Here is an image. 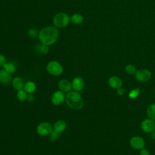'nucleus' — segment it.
Returning <instances> with one entry per match:
<instances>
[{"label":"nucleus","mask_w":155,"mask_h":155,"mask_svg":"<svg viewBox=\"0 0 155 155\" xmlns=\"http://www.w3.org/2000/svg\"><path fill=\"white\" fill-rule=\"evenodd\" d=\"M59 37L58 29L53 26L48 25L39 30L38 38L41 44L50 45L54 44Z\"/></svg>","instance_id":"f257e3e1"},{"label":"nucleus","mask_w":155,"mask_h":155,"mask_svg":"<svg viewBox=\"0 0 155 155\" xmlns=\"http://www.w3.org/2000/svg\"><path fill=\"white\" fill-rule=\"evenodd\" d=\"M65 103L70 108L75 110L82 109L84 106V101L82 96L78 91H70L65 96Z\"/></svg>","instance_id":"f03ea898"},{"label":"nucleus","mask_w":155,"mask_h":155,"mask_svg":"<svg viewBox=\"0 0 155 155\" xmlns=\"http://www.w3.org/2000/svg\"><path fill=\"white\" fill-rule=\"evenodd\" d=\"M70 22V17L68 14L60 12L54 15L53 19V22L54 26L58 28H63L68 25Z\"/></svg>","instance_id":"7ed1b4c3"},{"label":"nucleus","mask_w":155,"mask_h":155,"mask_svg":"<svg viewBox=\"0 0 155 155\" xmlns=\"http://www.w3.org/2000/svg\"><path fill=\"white\" fill-rule=\"evenodd\" d=\"M46 70L52 76H58L63 72V67L61 64L56 61H51L46 65Z\"/></svg>","instance_id":"20e7f679"},{"label":"nucleus","mask_w":155,"mask_h":155,"mask_svg":"<svg viewBox=\"0 0 155 155\" xmlns=\"http://www.w3.org/2000/svg\"><path fill=\"white\" fill-rule=\"evenodd\" d=\"M53 131V126L48 122L40 123L36 127V133L41 136H48Z\"/></svg>","instance_id":"39448f33"},{"label":"nucleus","mask_w":155,"mask_h":155,"mask_svg":"<svg viewBox=\"0 0 155 155\" xmlns=\"http://www.w3.org/2000/svg\"><path fill=\"white\" fill-rule=\"evenodd\" d=\"M136 79L141 82L148 81L151 78V73L148 69H140L136 71L134 74Z\"/></svg>","instance_id":"423d86ee"},{"label":"nucleus","mask_w":155,"mask_h":155,"mask_svg":"<svg viewBox=\"0 0 155 155\" xmlns=\"http://www.w3.org/2000/svg\"><path fill=\"white\" fill-rule=\"evenodd\" d=\"M65 96L64 92L61 90H57L52 94L51 96V102L54 105H61L65 101Z\"/></svg>","instance_id":"0eeeda50"},{"label":"nucleus","mask_w":155,"mask_h":155,"mask_svg":"<svg viewBox=\"0 0 155 155\" xmlns=\"http://www.w3.org/2000/svg\"><path fill=\"white\" fill-rule=\"evenodd\" d=\"M130 144L132 148L136 150H141L145 147V142L143 139L140 136H136L131 138Z\"/></svg>","instance_id":"6e6552de"},{"label":"nucleus","mask_w":155,"mask_h":155,"mask_svg":"<svg viewBox=\"0 0 155 155\" xmlns=\"http://www.w3.org/2000/svg\"><path fill=\"white\" fill-rule=\"evenodd\" d=\"M140 127L143 131L147 133H153L155 130L154 120L150 118L145 119L142 122Z\"/></svg>","instance_id":"1a4fd4ad"},{"label":"nucleus","mask_w":155,"mask_h":155,"mask_svg":"<svg viewBox=\"0 0 155 155\" xmlns=\"http://www.w3.org/2000/svg\"><path fill=\"white\" fill-rule=\"evenodd\" d=\"M72 89L75 91H81L85 86L84 79L80 76H76L71 81Z\"/></svg>","instance_id":"9d476101"},{"label":"nucleus","mask_w":155,"mask_h":155,"mask_svg":"<svg viewBox=\"0 0 155 155\" xmlns=\"http://www.w3.org/2000/svg\"><path fill=\"white\" fill-rule=\"evenodd\" d=\"M58 88L59 90L64 93H68L72 89L71 82L67 79H61L58 82Z\"/></svg>","instance_id":"9b49d317"},{"label":"nucleus","mask_w":155,"mask_h":155,"mask_svg":"<svg viewBox=\"0 0 155 155\" xmlns=\"http://www.w3.org/2000/svg\"><path fill=\"white\" fill-rule=\"evenodd\" d=\"M108 83L110 87L114 89H117L121 87L122 85V81L121 79L116 76L110 77L108 79Z\"/></svg>","instance_id":"f8f14e48"},{"label":"nucleus","mask_w":155,"mask_h":155,"mask_svg":"<svg viewBox=\"0 0 155 155\" xmlns=\"http://www.w3.org/2000/svg\"><path fill=\"white\" fill-rule=\"evenodd\" d=\"M67 128V123L64 120H58L53 125V130L59 133H62Z\"/></svg>","instance_id":"ddd939ff"},{"label":"nucleus","mask_w":155,"mask_h":155,"mask_svg":"<svg viewBox=\"0 0 155 155\" xmlns=\"http://www.w3.org/2000/svg\"><path fill=\"white\" fill-rule=\"evenodd\" d=\"M12 81L11 74L7 72L4 69L0 70V82L4 84H8Z\"/></svg>","instance_id":"4468645a"},{"label":"nucleus","mask_w":155,"mask_h":155,"mask_svg":"<svg viewBox=\"0 0 155 155\" xmlns=\"http://www.w3.org/2000/svg\"><path fill=\"white\" fill-rule=\"evenodd\" d=\"M12 85H13V88L15 89H16V90H22L24 88V81L22 78L19 77V76L15 77L12 79Z\"/></svg>","instance_id":"2eb2a0df"},{"label":"nucleus","mask_w":155,"mask_h":155,"mask_svg":"<svg viewBox=\"0 0 155 155\" xmlns=\"http://www.w3.org/2000/svg\"><path fill=\"white\" fill-rule=\"evenodd\" d=\"M28 94L33 93L36 90V84L31 81H27L24 84V88H23Z\"/></svg>","instance_id":"dca6fc26"},{"label":"nucleus","mask_w":155,"mask_h":155,"mask_svg":"<svg viewBox=\"0 0 155 155\" xmlns=\"http://www.w3.org/2000/svg\"><path fill=\"white\" fill-rule=\"evenodd\" d=\"M84 18L83 15H81V13H74L70 17V21L73 24H76V25H79L82 23V22L84 21Z\"/></svg>","instance_id":"f3484780"},{"label":"nucleus","mask_w":155,"mask_h":155,"mask_svg":"<svg viewBox=\"0 0 155 155\" xmlns=\"http://www.w3.org/2000/svg\"><path fill=\"white\" fill-rule=\"evenodd\" d=\"M3 68L8 73L13 74L16 71V67L15 65L12 62H6V64L4 65Z\"/></svg>","instance_id":"a211bd4d"},{"label":"nucleus","mask_w":155,"mask_h":155,"mask_svg":"<svg viewBox=\"0 0 155 155\" xmlns=\"http://www.w3.org/2000/svg\"><path fill=\"white\" fill-rule=\"evenodd\" d=\"M147 113L150 119L155 120V104H152L148 106Z\"/></svg>","instance_id":"6ab92c4d"},{"label":"nucleus","mask_w":155,"mask_h":155,"mask_svg":"<svg viewBox=\"0 0 155 155\" xmlns=\"http://www.w3.org/2000/svg\"><path fill=\"white\" fill-rule=\"evenodd\" d=\"M27 95H28V93L24 89L18 90L16 93V97L21 102H24L26 101Z\"/></svg>","instance_id":"aec40b11"},{"label":"nucleus","mask_w":155,"mask_h":155,"mask_svg":"<svg viewBox=\"0 0 155 155\" xmlns=\"http://www.w3.org/2000/svg\"><path fill=\"white\" fill-rule=\"evenodd\" d=\"M49 45H45V44H41L38 45L37 50L39 51V52L43 54H47L49 51Z\"/></svg>","instance_id":"412c9836"},{"label":"nucleus","mask_w":155,"mask_h":155,"mask_svg":"<svg viewBox=\"0 0 155 155\" xmlns=\"http://www.w3.org/2000/svg\"><path fill=\"white\" fill-rule=\"evenodd\" d=\"M125 71L127 74H130V75H132V74H134L136 71H137L136 70V68L135 66H134L133 65H131V64H128L127 65L125 68Z\"/></svg>","instance_id":"4be33fe9"},{"label":"nucleus","mask_w":155,"mask_h":155,"mask_svg":"<svg viewBox=\"0 0 155 155\" xmlns=\"http://www.w3.org/2000/svg\"><path fill=\"white\" fill-rule=\"evenodd\" d=\"M140 93V90L138 88H134L131 90L129 93H128V96L131 99H134L136 98Z\"/></svg>","instance_id":"5701e85b"},{"label":"nucleus","mask_w":155,"mask_h":155,"mask_svg":"<svg viewBox=\"0 0 155 155\" xmlns=\"http://www.w3.org/2000/svg\"><path fill=\"white\" fill-rule=\"evenodd\" d=\"M48 136L49 140L50 141H54L59 137V133L53 130V131Z\"/></svg>","instance_id":"b1692460"},{"label":"nucleus","mask_w":155,"mask_h":155,"mask_svg":"<svg viewBox=\"0 0 155 155\" xmlns=\"http://www.w3.org/2000/svg\"><path fill=\"white\" fill-rule=\"evenodd\" d=\"M28 34L30 38H35L38 36L39 31H38V30L35 28H31L28 30Z\"/></svg>","instance_id":"393cba45"},{"label":"nucleus","mask_w":155,"mask_h":155,"mask_svg":"<svg viewBox=\"0 0 155 155\" xmlns=\"http://www.w3.org/2000/svg\"><path fill=\"white\" fill-rule=\"evenodd\" d=\"M6 62L7 61L5 57L3 54H0V67H3L4 65L6 64Z\"/></svg>","instance_id":"a878e982"},{"label":"nucleus","mask_w":155,"mask_h":155,"mask_svg":"<svg viewBox=\"0 0 155 155\" xmlns=\"http://www.w3.org/2000/svg\"><path fill=\"white\" fill-rule=\"evenodd\" d=\"M139 155H150V153L148 150L143 148L140 150Z\"/></svg>","instance_id":"bb28decb"},{"label":"nucleus","mask_w":155,"mask_h":155,"mask_svg":"<svg viewBox=\"0 0 155 155\" xmlns=\"http://www.w3.org/2000/svg\"><path fill=\"white\" fill-rule=\"evenodd\" d=\"M116 90H117V93L118 95L123 96L124 94L125 90H124V89L123 88H122V87L119 88H117V89H116Z\"/></svg>","instance_id":"cd10ccee"},{"label":"nucleus","mask_w":155,"mask_h":155,"mask_svg":"<svg viewBox=\"0 0 155 155\" xmlns=\"http://www.w3.org/2000/svg\"><path fill=\"white\" fill-rule=\"evenodd\" d=\"M33 100H34V96H33V94H28L26 101H28V102H30L33 101Z\"/></svg>","instance_id":"c85d7f7f"}]
</instances>
